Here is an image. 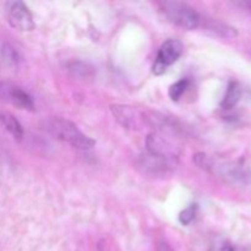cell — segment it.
Instances as JSON below:
<instances>
[{
	"label": "cell",
	"instance_id": "cell-17",
	"mask_svg": "<svg viewBox=\"0 0 251 251\" xmlns=\"http://www.w3.org/2000/svg\"><path fill=\"white\" fill-rule=\"evenodd\" d=\"M158 251H174V250L172 249V248L169 247V245L167 244V243L161 242L158 244Z\"/></svg>",
	"mask_w": 251,
	"mask_h": 251
},
{
	"label": "cell",
	"instance_id": "cell-12",
	"mask_svg": "<svg viewBox=\"0 0 251 251\" xmlns=\"http://www.w3.org/2000/svg\"><path fill=\"white\" fill-rule=\"evenodd\" d=\"M242 87H240L239 83L235 82V81L230 82L225 98L222 100L223 109H232L233 107H235L237 103L240 100V98H242Z\"/></svg>",
	"mask_w": 251,
	"mask_h": 251
},
{
	"label": "cell",
	"instance_id": "cell-14",
	"mask_svg": "<svg viewBox=\"0 0 251 251\" xmlns=\"http://www.w3.org/2000/svg\"><path fill=\"white\" fill-rule=\"evenodd\" d=\"M188 87H189L188 78H183V80L173 83V85L169 87V91H168V95L169 97H171V100H174V102L179 100V98H181V96L184 95V92H185Z\"/></svg>",
	"mask_w": 251,
	"mask_h": 251
},
{
	"label": "cell",
	"instance_id": "cell-1",
	"mask_svg": "<svg viewBox=\"0 0 251 251\" xmlns=\"http://www.w3.org/2000/svg\"><path fill=\"white\" fill-rule=\"evenodd\" d=\"M44 130L55 139L68 142L78 150H90L96 145V141L83 134L77 125L63 118H50L43 124Z\"/></svg>",
	"mask_w": 251,
	"mask_h": 251
},
{
	"label": "cell",
	"instance_id": "cell-15",
	"mask_svg": "<svg viewBox=\"0 0 251 251\" xmlns=\"http://www.w3.org/2000/svg\"><path fill=\"white\" fill-rule=\"evenodd\" d=\"M196 211H198V206L191 205L190 207L184 210L183 212L179 215V222H180L183 226H189L194 220H195Z\"/></svg>",
	"mask_w": 251,
	"mask_h": 251
},
{
	"label": "cell",
	"instance_id": "cell-2",
	"mask_svg": "<svg viewBox=\"0 0 251 251\" xmlns=\"http://www.w3.org/2000/svg\"><path fill=\"white\" fill-rule=\"evenodd\" d=\"M167 19L183 29H196L201 25V16L189 5L178 1H167L163 4Z\"/></svg>",
	"mask_w": 251,
	"mask_h": 251
},
{
	"label": "cell",
	"instance_id": "cell-4",
	"mask_svg": "<svg viewBox=\"0 0 251 251\" xmlns=\"http://www.w3.org/2000/svg\"><path fill=\"white\" fill-rule=\"evenodd\" d=\"M184 51V46L178 39H168L159 48L157 54L156 63L153 65V73L156 75H162L167 68L178 61Z\"/></svg>",
	"mask_w": 251,
	"mask_h": 251
},
{
	"label": "cell",
	"instance_id": "cell-3",
	"mask_svg": "<svg viewBox=\"0 0 251 251\" xmlns=\"http://www.w3.org/2000/svg\"><path fill=\"white\" fill-rule=\"evenodd\" d=\"M110 112L115 120L125 129L139 131L145 126H150L151 113L147 114L145 110L139 109L137 107L127 104H112Z\"/></svg>",
	"mask_w": 251,
	"mask_h": 251
},
{
	"label": "cell",
	"instance_id": "cell-9",
	"mask_svg": "<svg viewBox=\"0 0 251 251\" xmlns=\"http://www.w3.org/2000/svg\"><path fill=\"white\" fill-rule=\"evenodd\" d=\"M0 91H1L2 95H4L5 97H7V100H9L10 102H12L15 105L21 108V109L33 110L34 104L31 96L27 95V93L25 92L24 90H21L20 87L4 85L2 87H0Z\"/></svg>",
	"mask_w": 251,
	"mask_h": 251
},
{
	"label": "cell",
	"instance_id": "cell-8",
	"mask_svg": "<svg viewBox=\"0 0 251 251\" xmlns=\"http://www.w3.org/2000/svg\"><path fill=\"white\" fill-rule=\"evenodd\" d=\"M218 174L229 183L251 184V171L239 162L221 164L217 167Z\"/></svg>",
	"mask_w": 251,
	"mask_h": 251
},
{
	"label": "cell",
	"instance_id": "cell-16",
	"mask_svg": "<svg viewBox=\"0 0 251 251\" xmlns=\"http://www.w3.org/2000/svg\"><path fill=\"white\" fill-rule=\"evenodd\" d=\"M210 251H245L240 249L237 245L232 244L229 242H221L218 244H215L212 248H211Z\"/></svg>",
	"mask_w": 251,
	"mask_h": 251
},
{
	"label": "cell",
	"instance_id": "cell-19",
	"mask_svg": "<svg viewBox=\"0 0 251 251\" xmlns=\"http://www.w3.org/2000/svg\"><path fill=\"white\" fill-rule=\"evenodd\" d=\"M247 251H251V249H249V250H247Z\"/></svg>",
	"mask_w": 251,
	"mask_h": 251
},
{
	"label": "cell",
	"instance_id": "cell-18",
	"mask_svg": "<svg viewBox=\"0 0 251 251\" xmlns=\"http://www.w3.org/2000/svg\"><path fill=\"white\" fill-rule=\"evenodd\" d=\"M244 5H245V6H248V7H251V1H245Z\"/></svg>",
	"mask_w": 251,
	"mask_h": 251
},
{
	"label": "cell",
	"instance_id": "cell-11",
	"mask_svg": "<svg viewBox=\"0 0 251 251\" xmlns=\"http://www.w3.org/2000/svg\"><path fill=\"white\" fill-rule=\"evenodd\" d=\"M0 120H1L2 125L5 126V129L12 135L16 140H22L24 137V129H22L21 124L19 123V120L14 117L10 113H0Z\"/></svg>",
	"mask_w": 251,
	"mask_h": 251
},
{
	"label": "cell",
	"instance_id": "cell-7",
	"mask_svg": "<svg viewBox=\"0 0 251 251\" xmlns=\"http://www.w3.org/2000/svg\"><path fill=\"white\" fill-rule=\"evenodd\" d=\"M7 21L11 27L19 31H32L36 27L28 7L22 1L10 2L7 6Z\"/></svg>",
	"mask_w": 251,
	"mask_h": 251
},
{
	"label": "cell",
	"instance_id": "cell-13",
	"mask_svg": "<svg viewBox=\"0 0 251 251\" xmlns=\"http://www.w3.org/2000/svg\"><path fill=\"white\" fill-rule=\"evenodd\" d=\"M69 71L71 75L76 78H81V80H90V78L95 77L96 73L95 69L88 64L82 63V61H75L69 65Z\"/></svg>",
	"mask_w": 251,
	"mask_h": 251
},
{
	"label": "cell",
	"instance_id": "cell-6",
	"mask_svg": "<svg viewBox=\"0 0 251 251\" xmlns=\"http://www.w3.org/2000/svg\"><path fill=\"white\" fill-rule=\"evenodd\" d=\"M139 166L145 173L151 174V176H167L174 171L176 162V159L164 158V157L147 152L140 156Z\"/></svg>",
	"mask_w": 251,
	"mask_h": 251
},
{
	"label": "cell",
	"instance_id": "cell-5",
	"mask_svg": "<svg viewBox=\"0 0 251 251\" xmlns=\"http://www.w3.org/2000/svg\"><path fill=\"white\" fill-rule=\"evenodd\" d=\"M147 151L150 153L157 154V156L164 157L169 159H176L180 149L178 145L169 139L168 136L162 132H152L147 136L146 140Z\"/></svg>",
	"mask_w": 251,
	"mask_h": 251
},
{
	"label": "cell",
	"instance_id": "cell-10",
	"mask_svg": "<svg viewBox=\"0 0 251 251\" xmlns=\"http://www.w3.org/2000/svg\"><path fill=\"white\" fill-rule=\"evenodd\" d=\"M200 26H203V28H206L207 31L212 32L216 36L223 37V38H234L237 37L238 32L234 27L229 26V25L225 24V22H221L218 20H202L201 17V25Z\"/></svg>",
	"mask_w": 251,
	"mask_h": 251
}]
</instances>
